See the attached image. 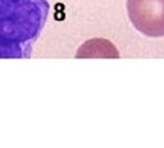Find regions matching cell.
Segmentation results:
<instances>
[{
    "instance_id": "obj_3",
    "label": "cell",
    "mask_w": 164,
    "mask_h": 148,
    "mask_svg": "<svg viewBox=\"0 0 164 148\" xmlns=\"http://www.w3.org/2000/svg\"><path fill=\"white\" fill-rule=\"evenodd\" d=\"M77 58H119L114 45L104 39H92L77 50Z\"/></svg>"
},
{
    "instance_id": "obj_1",
    "label": "cell",
    "mask_w": 164,
    "mask_h": 148,
    "mask_svg": "<svg viewBox=\"0 0 164 148\" xmlns=\"http://www.w3.org/2000/svg\"><path fill=\"white\" fill-rule=\"evenodd\" d=\"M49 12L48 0H0V58H30Z\"/></svg>"
},
{
    "instance_id": "obj_2",
    "label": "cell",
    "mask_w": 164,
    "mask_h": 148,
    "mask_svg": "<svg viewBox=\"0 0 164 148\" xmlns=\"http://www.w3.org/2000/svg\"><path fill=\"white\" fill-rule=\"evenodd\" d=\"M127 13L139 32L149 37L164 36V0H127Z\"/></svg>"
}]
</instances>
